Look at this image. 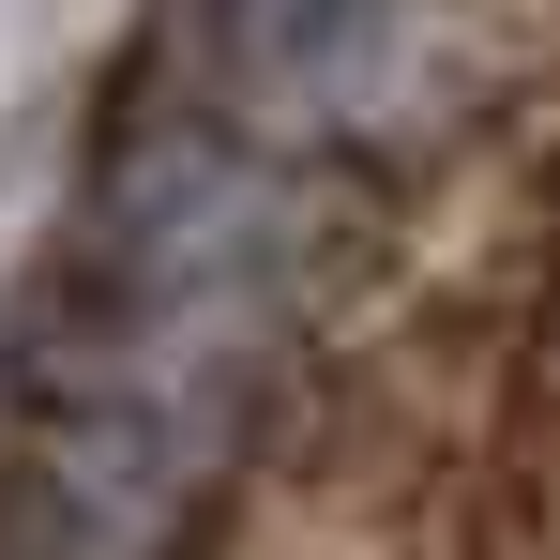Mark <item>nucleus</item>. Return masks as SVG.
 Here are the masks:
<instances>
[{"label": "nucleus", "mask_w": 560, "mask_h": 560, "mask_svg": "<svg viewBox=\"0 0 560 560\" xmlns=\"http://www.w3.org/2000/svg\"><path fill=\"white\" fill-rule=\"evenodd\" d=\"M378 0H183V46L228 77V92H258V77H303L318 46H349Z\"/></svg>", "instance_id": "obj_1"}, {"label": "nucleus", "mask_w": 560, "mask_h": 560, "mask_svg": "<svg viewBox=\"0 0 560 560\" xmlns=\"http://www.w3.org/2000/svg\"><path fill=\"white\" fill-rule=\"evenodd\" d=\"M0 560H46V546H31V530H15V515H0Z\"/></svg>", "instance_id": "obj_2"}]
</instances>
